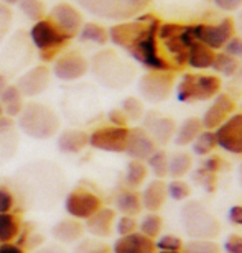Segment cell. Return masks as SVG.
I'll return each instance as SVG.
<instances>
[{
	"mask_svg": "<svg viewBox=\"0 0 242 253\" xmlns=\"http://www.w3.org/2000/svg\"><path fill=\"white\" fill-rule=\"evenodd\" d=\"M161 20L153 13H140L135 18L114 23L109 30V42L124 51L134 61L148 71L176 73L165 58L158 42V27Z\"/></svg>",
	"mask_w": 242,
	"mask_h": 253,
	"instance_id": "1",
	"label": "cell"
},
{
	"mask_svg": "<svg viewBox=\"0 0 242 253\" xmlns=\"http://www.w3.org/2000/svg\"><path fill=\"white\" fill-rule=\"evenodd\" d=\"M158 42L165 58L178 73L186 68L190 44L194 42L193 25H181L175 22H161L158 27Z\"/></svg>",
	"mask_w": 242,
	"mask_h": 253,
	"instance_id": "2",
	"label": "cell"
},
{
	"mask_svg": "<svg viewBox=\"0 0 242 253\" xmlns=\"http://www.w3.org/2000/svg\"><path fill=\"white\" fill-rule=\"evenodd\" d=\"M18 126L33 140H49L59 131V117L47 104L27 102L18 115Z\"/></svg>",
	"mask_w": 242,
	"mask_h": 253,
	"instance_id": "3",
	"label": "cell"
},
{
	"mask_svg": "<svg viewBox=\"0 0 242 253\" xmlns=\"http://www.w3.org/2000/svg\"><path fill=\"white\" fill-rule=\"evenodd\" d=\"M183 230L191 239L214 240L221 234V222L201 201L188 199L180 209Z\"/></svg>",
	"mask_w": 242,
	"mask_h": 253,
	"instance_id": "4",
	"label": "cell"
},
{
	"mask_svg": "<svg viewBox=\"0 0 242 253\" xmlns=\"http://www.w3.org/2000/svg\"><path fill=\"white\" fill-rule=\"evenodd\" d=\"M89 69L100 84L109 89H122L134 79L135 71L129 63L117 56L114 49H102L89 63Z\"/></svg>",
	"mask_w": 242,
	"mask_h": 253,
	"instance_id": "5",
	"label": "cell"
},
{
	"mask_svg": "<svg viewBox=\"0 0 242 253\" xmlns=\"http://www.w3.org/2000/svg\"><path fill=\"white\" fill-rule=\"evenodd\" d=\"M30 38L33 46L38 49V56L43 63H53L73 40L48 17L33 23Z\"/></svg>",
	"mask_w": 242,
	"mask_h": 253,
	"instance_id": "6",
	"label": "cell"
},
{
	"mask_svg": "<svg viewBox=\"0 0 242 253\" xmlns=\"http://www.w3.org/2000/svg\"><path fill=\"white\" fill-rule=\"evenodd\" d=\"M84 12L109 22H125L144 13L153 0H74Z\"/></svg>",
	"mask_w": 242,
	"mask_h": 253,
	"instance_id": "7",
	"label": "cell"
},
{
	"mask_svg": "<svg viewBox=\"0 0 242 253\" xmlns=\"http://www.w3.org/2000/svg\"><path fill=\"white\" fill-rule=\"evenodd\" d=\"M223 89L219 76L208 73H185L175 84L176 99L183 104L204 102L214 99Z\"/></svg>",
	"mask_w": 242,
	"mask_h": 253,
	"instance_id": "8",
	"label": "cell"
},
{
	"mask_svg": "<svg viewBox=\"0 0 242 253\" xmlns=\"http://www.w3.org/2000/svg\"><path fill=\"white\" fill-rule=\"evenodd\" d=\"M104 206V201L97 192L86 188V186H76L68 192L64 197V211L69 217L78 220H86L96 214Z\"/></svg>",
	"mask_w": 242,
	"mask_h": 253,
	"instance_id": "9",
	"label": "cell"
},
{
	"mask_svg": "<svg viewBox=\"0 0 242 253\" xmlns=\"http://www.w3.org/2000/svg\"><path fill=\"white\" fill-rule=\"evenodd\" d=\"M175 84L176 79L173 73L148 71L139 79V94L150 104H161L171 95Z\"/></svg>",
	"mask_w": 242,
	"mask_h": 253,
	"instance_id": "10",
	"label": "cell"
},
{
	"mask_svg": "<svg viewBox=\"0 0 242 253\" xmlns=\"http://www.w3.org/2000/svg\"><path fill=\"white\" fill-rule=\"evenodd\" d=\"M193 30L196 42L206 44L213 51H221L228 40L238 32L236 20L233 17L221 18L218 23H196L193 25Z\"/></svg>",
	"mask_w": 242,
	"mask_h": 253,
	"instance_id": "11",
	"label": "cell"
},
{
	"mask_svg": "<svg viewBox=\"0 0 242 253\" xmlns=\"http://www.w3.org/2000/svg\"><path fill=\"white\" fill-rule=\"evenodd\" d=\"M129 138V126L104 125L89 133V146L107 153H124Z\"/></svg>",
	"mask_w": 242,
	"mask_h": 253,
	"instance_id": "12",
	"label": "cell"
},
{
	"mask_svg": "<svg viewBox=\"0 0 242 253\" xmlns=\"http://www.w3.org/2000/svg\"><path fill=\"white\" fill-rule=\"evenodd\" d=\"M214 131L216 145L226 153L242 156V112H234Z\"/></svg>",
	"mask_w": 242,
	"mask_h": 253,
	"instance_id": "13",
	"label": "cell"
},
{
	"mask_svg": "<svg viewBox=\"0 0 242 253\" xmlns=\"http://www.w3.org/2000/svg\"><path fill=\"white\" fill-rule=\"evenodd\" d=\"M51 73L54 78L64 83L76 81L89 73V61L79 51H63L53 61Z\"/></svg>",
	"mask_w": 242,
	"mask_h": 253,
	"instance_id": "14",
	"label": "cell"
},
{
	"mask_svg": "<svg viewBox=\"0 0 242 253\" xmlns=\"http://www.w3.org/2000/svg\"><path fill=\"white\" fill-rule=\"evenodd\" d=\"M238 109V102L231 94L221 92L216 95L214 99H211L209 107L204 110L203 117H201V124H203L204 130H216L218 126L226 122L231 115Z\"/></svg>",
	"mask_w": 242,
	"mask_h": 253,
	"instance_id": "15",
	"label": "cell"
},
{
	"mask_svg": "<svg viewBox=\"0 0 242 253\" xmlns=\"http://www.w3.org/2000/svg\"><path fill=\"white\" fill-rule=\"evenodd\" d=\"M47 17L51 20V22L56 23L58 27L71 38L78 37L79 30L84 23L83 13L79 12L78 7H74L73 3H68V2H58L56 5H53Z\"/></svg>",
	"mask_w": 242,
	"mask_h": 253,
	"instance_id": "16",
	"label": "cell"
},
{
	"mask_svg": "<svg viewBox=\"0 0 242 253\" xmlns=\"http://www.w3.org/2000/svg\"><path fill=\"white\" fill-rule=\"evenodd\" d=\"M49 81H51V71L47 66H35L28 69L27 73L20 76L18 83L15 84L23 94V97H37L48 89Z\"/></svg>",
	"mask_w": 242,
	"mask_h": 253,
	"instance_id": "17",
	"label": "cell"
},
{
	"mask_svg": "<svg viewBox=\"0 0 242 253\" xmlns=\"http://www.w3.org/2000/svg\"><path fill=\"white\" fill-rule=\"evenodd\" d=\"M160 146L155 143V140L150 136V133L144 126H134L129 128V138L125 151L130 156V160H139V161H147L150 155Z\"/></svg>",
	"mask_w": 242,
	"mask_h": 253,
	"instance_id": "18",
	"label": "cell"
},
{
	"mask_svg": "<svg viewBox=\"0 0 242 253\" xmlns=\"http://www.w3.org/2000/svg\"><path fill=\"white\" fill-rule=\"evenodd\" d=\"M176 125L178 124L175 122V119L160 115L158 112H147L144 115V128L148 131L158 146L170 143L173 140Z\"/></svg>",
	"mask_w": 242,
	"mask_h": 253,
	"instance_id": "19",
	"label": "cell"
},
{
	"mask_svg": "<svg viewBox=\"0 0 242 253\" xmlns=\"http://www.w3.org/2000/svg\"><path fill=\"white\" fill-rule=\"evenodd\" d=\"M115 219H117V212L112 207H100V209L86 219L84 229L89 232L96 239H107L112 235Z\"/></svg>",
	"mask_w": 242,
	"mask_h": 253,
	"instance_id": "20",
	"label": "cell"
},
{
	"mask_svg": "<svg viewBox=\"0 0 242 253\" xmlns=\"http://www.w3.org/2000/svg\"><path fill=\"white\" fill-rule=\"evenodd\" d=\"M112 253H157L155 240L148 239L140 232L122 235L114 242Z\"/></svg>",
	"mask_w": 242,
	"mask_h": 253,
	"instance_id": "21",
	"label": "cell"
},
{
	"mask_svg": "<svg viewBox=\"0 0 242 253\" xmlns=\"http://www.w3.org/2000/svg\"><path fill=\"white\" fill-rule=\"evenodd\" d=\"M140 199H142V207L147 212H160L161 207L165 206L168 199V192H166V183L163 179H152L145 184V188L140 192Z\"/></svg>",
	"mask_w": 242,
	"mask_h": 253,
	"instance_id": "22",
	"label": "cell"
},
{
	"mask_svg": "<svg viewBox=\"0 0 242 253\" xmlns=\"http://www.w3.org/2000/svg\"><path fill=\"white\" fill-rule=\"evenodd\" d=\"M89 146V133L78 128H64L58 135V150L63 155H78Z\"/></svg>",
	"mask_w": 242,
	"mask_h": 253,
	"instance_id": "23",
	"label": "cell"
},
{
	"mask_svg": "<svg viewBox=\"0 0 242 253\" xmlns=\"http://www.w3.org/2000/svg\"><path fill=\"white\" fill-rule=\"evenodd\" d=\"M115 212H120L122 215H139L144 211L140 192L137 189H130L127 186H122L114 197Z\"/></svg>",
	"mask_w": 242,
	"mask_h": 253,
	"instance_id": "24",
	"label": "cell"
},
{
	"mask_svg": "<svg viewBox=\"0 0 242 253\" xmlns=\"http://www.w3.org/2000/svg\"><path fill=\"white\" fill-rule=\"evenodd\" d=\"M216 56V51L208 48L206 44L194 42L190 44L188 48V56H186V66L193 71H208L211 69Z\"/></svg>",
	"mask_w": 242,
	"mask_h": 253,
	"instance_id": "25",
	"label": "cell"
},
{
	"mask_svg": "<svg viewBox=\"0 0 242 253\" xmlns=\"http://www.w3.org/2000/svg\"><path fill=\"white\" fill-rule=\"evenodd\" d=\"M84 225L78 219H63L53 225L51 235L59 244H74L79 242L84 235Z\"/></svg>",
	"mask_w": 242,
	"mask_h": 253,
	"instance_id": "26",
	"label": "cell"
},
{
	"mask_svg": "<svg viewBox=\"0 0 242 253\" xmlns=\"http://www.w3.org/2000/svg\"><path fill=\"white\" fill-rule=\"evenodd\" d=\"M203 130L204 128H203V124H201L199 117L185 119L180 125H176V131L173 136L175 145L176 146H190Z\"/></svg>",
	"mask_w": 242,
	"mask_h": 253,
	"instance_id": "27",
	"label": "cell"
},
{
	"mask_svg": "<svg viewBox=\"0 0 242 253\" xmlns=\"http://www.w3.org/2000/svg\"><path fill=\"white\" fill-rule=\"evenodd\" d=\"M0 105H2L3 115H7L10 119H15L22 112L25 105V97L17 85L8 84L2 92V95H0Z\"/></svg>",
	"mask_w": 242,
	"mask_h": 253,
	"instance_id": "28",
	"label": "cell"
},
{
	"mask_svg": "<svg viewBox=\"0 0 242 253\" xmlns=\"http://www.w3.org/2000/svg\"><path fill=\"white\" fill-rule=\"evenodd\" d=\"M22 225L23 220L20 214H13V212L0 214V244H12L17 240Z\"/></svg>",
	"mask_w": 242,
	"mask_h": 253,
	"instance_id": "29",
	"label": "cell"
},
{
	"mask_svg": "<svg viewBox=\"0 0 242 253\" xmlns=\"http://www.w3.org/2000/svg\"><path fill=\"white\" fill-rule=\"evenodd\" d=\"M76 38L81 43H93L97 46H104L109 42V30L97 22H84Z\"/></svg>",
	"mask_w": 242,
	"mask_h": 253,
	"instance_id": "30",
	"label": "cell"
},
{
	"mask_svg": "<svg viewBox=\"0 0 242 253\" xmlns=\"http://www.w3.org/2000/svg\"><path fill=\"white\" fill-rule=\"evenodd\" d=\"M191 169H193V155L190 151H175L170 156L168 176L171 179H183Z\"/></svg>",
	"mask_w": 242,
	"mask_h": 253,
	"instance_id": "31",
	"label": "cell"
},
{
	"mask_svg": "<svg viewBox=\"0 0 242 253\" xmlns=\"http://www.w3.org/2000/svg\"><path fill=\"white\" fill-rule=\"evenodd\" d=\"M147 176H148V168L145 165V161L130 160L124 173V186H127L130 189H139L140 186L145 184Z\"/></svg>",
	"mask_w": 242,
	"mask_h": 253,
	"instance_id": "32",
	"label": "cell"
},
{
	"mask_svg": "<svg viewBox=\"0 0 242 253\" xmlns=\"http://www.w3.org/2000/svg\"><path fill=\"white\" fill-rule=\"evenodd\" d=\"M211 69L214 71L216 76H224V78H231L239 71V59L231 56V54L224 53V51H216L214 61Z\"/></svg>",
	"mask_w": 242,
	"mask_h": 253,
	"instance_id": "33",
	"label": "cell"
},
{
	"mask_svg": "<svg viewBox=\"0 0 242 253\" xmlns=\"http://www.w3.org/2000/svg\"><path fill=\"white\" fill-rule=\"evenodd\" d=\"M139 232L152 240H157L163 232V219L158 212H147L139 220Z\"/></svg>",
	"mask_w": 242,
	"mask_h": 253,
	"instance_id": "34",
	"label": "cell"
},
{
	"mask_svg": "<svg viewBox=\"0 0 242 253\" xmlns=\"http://www.w3.org/2000/svg\"><path fill=\"white\" fill-rule=\"evenodd\" d=\"M168 163H170V155L163 148H157L150 155V158L145 161L148 171L157 179H165L168 176Z\"/></svg>",
	"mask_w": 242,
	"mask_h": 253,
	"instance_id": "35",
	"label": "cell"
},
{
	"mask_svg": "<svg viewBox=\"0 0 242 253\" xmlns=\"http://www.w3.org/2000/svg\"><path fill=\"white\" fill-rule=\"evenodd\" d=\"M191 146V153L194 156H201V158H206V156L213 155V151L218 148L216 145V138H214V131L213 130H203L201 133L196 136Z\"/></svg>",
	"mask_w": 242,
	"mask_h": 253,
	"instance_id": "36",
	"label": "cell"
},
{
	"mask_svg": "<svg viewBox=\"0 0 242 253\" xmlns=\"http://www.w3.org/2000/svg\"><path fill=\"white\" fill-rule=\"evenodd\" d=\"M18 8L23 13V17L32 22H40L47 17V5L43 0H20Z\"/></svg>",
	"mask_w": 242,
	"mask_h": 253,
	"instance_id": "37",
	"label": "cell"
},
{
	"mask_svg": "<svg viewBox=\"0 0 242 253\" xmlns=\"http://www.w3.org/2000/svg\"><path fill=\"white\" fill-rule=\"evenodd\" d=\"M181 253H223V249L216 240L191 239L183 245Z\"/></svg>",
	"mask_w": 242,
	"mask_h": 253,
	"instance_id": "38",
	"label": "cell"
},
{
	"mask_svg": "<svg viewBox=\"0 0 242 253\" xmlns=\"http://www.w3.org/2000/svg\"><path fill=\"white\" fill-rule=\"evenodd\" d=\"M120 110L124 112V115L127 117L129 122H139V120H142L145 115L144 102L139 97H134V95H129V97H125L122 100Z\"/></svg>",
	"mask_w": 242,
	"mask_h": 253,
	"instance_id": "39",
	"label": "cell"
},
{
	"mask_svg": "<svg viewBox=\"0 0 242 253\" xmlns=\"http://www.w3.org/2000/svg\"><path fill=\"white\" fill-rule=\"evenodd\" d=\"M166 192L170 199L185 202L191 197V186L185 179H171L170 183H166Z\"/></svg>",
	"mask_w": 242,
	"mask_h": 253,
	"instance_id": "40",
	"label": "cell"
},
{
	"mask_svg": "<svg viewBox=\"0 0 242 253\" xmlns=\"http://www.w3.org/2000/svg\"><path fill=\"white\" fill-rule=\"evenodd\" d=\"M183 245H185L183 239L175 234H161L155 240L157 252H181L183 250Z\"/></svg>",
	"mask_w": 242,
	"mask_h": 253,
	"instance_id": "41",
	"label": "cell"
},
{
	"mask_svg": "<svg viewBox=\"0 0 242 253\" xmlns=\"http://www.w3.org/2000/svg\"><path fill=\"white\" fill-rule=\"evenodd\" d=\"M114 229L119 237L134 234V232H139V220L135 219V215H120L119 219H115Z\"/></svg>",
	"mask_w": 242,
	"mask_h": 253,
	"instance_id": "42",
	"label": "cell"
},
{
	"mask_svg": "<svg viewBox=\"0 0 242 253\" xmlns=\"http://www.w3.org/2000/svg\"><path fill=\"white\" fill-rule=\"evenodd\" d=\"M12 22H13L12 8H10L8 5L0 2V44H2V42L7 38V35L10 33Z\"/></svg>",
	"mask_w": 242,
	"mask_h": 253,
	"instance_id": "43",
	"label": "cell"
},
{
	"mask_svg": "<svg viewBox=\"0 0 242 253\" xmlns=\"http://www.w3.org/2000/svg\"><path fill=\"white\" fill-rule=\"evenodd\" d=\"M224 161L221 156L218 155H209V156H206L204 161L201 163L199 168L204 171V173H209V174H214V176H218L221 171L224 169Z\"/></svg>",
	"mask_w": 242,
	"mask_h": 253,
	"instance_id": "44",
	"label": "cell"
},
{
	"mask_svg": "<svg viewBox=\"0 0 242 253\" xmlns=\"http://www.w3.org/2000/svg\"><path fill=\"white\" fill-rule=\"evenodd\" d=\"M193 174H194L196 183L203 186V188L208 191V192H211V194H213V192L216 191V188H218V179H216L218 176L209 174V173H204V171L201 169V168L196 169Z\"/></svg>",
	"mask_w": 242,
	"mask_h": 253,
	"instance_id": "45",
	"label": "cell"
},
{
	"mask_svg": "<svg viewBox=\"0 0 242 253\" xmlns=\"http://www.w3.org/2000/svg\"><path fill=\"white\" fill-rule=\"evenodd\" d=\"M15 207V196L13 191L8 186L0 184V214L12 212Z\"/></svg>",
	"mask_w": 242,
	"mask_h": 253,
	"instance_id": "46",
	"label": "cell"
},
{
	"mask_svg": "<svg viewBox=\"0 0 242 253\" xmlns=\"http://www.w3.org/2000/svg\"><path fill=\"white\" fill-rule=\"evenodd\" d=\"M107 247L97 240H81L74 249V253H105Z\"/></svg>",
	"mask_w": 242,
	"mask_h": 253,
	"instance_id": "47",
	"label": "cell"
},
{
	"mask_svg": "<svg viewBox=\"0 0 242 253\" xmlns=\"http://www.w3.org/2000/svg\"><path fill=\"white\" fill-rule=\"evenodd\" d=\"M221 249H223L224 253H242V235L241 234H229L226 237V240Z\"/></svg>",
	"mask_w": 242,
	"mask_h": 253,
	"instance_id": "48",
	"label": "cell"
},
{
	"mask_svg": "<svg viewBox=\"0 0 242 253\" xmlns=\"http://www.w3.org/2000/svg\"><path fill=\"white\" fill-rule=\"evenodd\" d=\"M221 51L228 53V54H231V56H234V58H238V59L242 58V37H239V35H234V37H231Z\"/></svg>",
	"mask_w": 242,
	"mask_h": 253,
	"instance_id": "49",
	"label": "cell"
},
{
	"mask_svg": "<svg viewBox=\"0 0 242 253\" xmlns=\"http://www.w3.org/2000/svg\"><path fill=\"white\" fill-rule=\"evenodd\" d=\"M213 2L223 12H239V10H242V0H213Z\"/></svg>",
	"mask_w": 242,
	"mask_h": 253,
	"instance_id": "50",
	"label": "cell"
},
{
	"mask_svg": "<svg viewBox=\"0 0 242 253\" xmlns=\"http://www.w3.org/2000/svg\"><path fill=\"white\" fill-rule=\"evenodd\" d=\"M107 119H109V124L110 125H115V126H127V124H129L127 117L124 115V112L120 110V107L119 109L109 110Z\"/></svg>",
	"mask_w": 242,
	"mask_h": 253,
	"instance_id": "51",
	"label": "cell"
},
{
	"mask_svg": "<svg viewBox=\"0 0 242 253\" xmlns=\"http://www.w3.org/2000/svg\"><path fill=\"white\" fill-rule=\"evenodd\" d=\"M228 219L231 224L242 227V206L241 204L231 206V209L228 211Z\"/></svg>",
	"mask_w": 242,
	"mask_h": 253,
	"instance_id": "52",
	"label": "cell"
},
{
	"mask_svg": "<svg viewBox=\"0 0 242 253\" xmlns=\"http://www.w3.org/2000/svg\"><path fill=\"white\" fill-rule=\"evenodd\" d=\"M12 128H13V120L7 117V115H2L0 117V136L7 135L8 131H12Z\"/></svg>",
	"mask_w": 242,
	"mask_h": 253,
	"instance_id": "53",
	"label": "cell"
},
{
	"mask_svg": "<svg viewBox=\"0 0 242 253\" xmlns=\"http://www.w3.org/2000/svg\"><path fill=\"white\" fill-rule=\"evenodd\" d=\"M33 253H66V250L63 249L61 245H45V247H38L37 250H33Z\"/></svg>",
	"mask_w": 242,
	"mask_h": 253,
	"instance_id": "54",
	"label": "cell"
},
{
	"mask_svg": "<svg viewBox=\"0 0 242 253\" xmlns=\"http://www.w3.org/2000/svg\"><path fill=\"white\" fill-rule=\"evenodd\" d=\"M0 253H27V252L20 245L15 244V242H12V244H0Z\"/></svg>",
	"mask_w": 242,
	"mask_h": 253,
	"instance_id": "55",
	"label": "cell"
},
{
	"mask_svg": "<svg viewBox=\"0 0 242 253\" xmlns=\"http://www.w3.org/2000/svg\"><path fill=\"white\" fill-rule=\"evenodd\" d=\"M7 85H8L7 78H5V74L0 73V95H2V92L5 90V87H7Z\"/></svg>",
	"mask_w": 242,
	"mask_h": 253,
	"instance_id": "56",
	"label": "cell"
},
{
	"mask_svg": "<svg viewBox=\"0 0 242 253\" xmlns=\"http://www.w3.org/2000/svg\"><path fill=\"white\" fill-rule=\"evenodd\" d=\"M0 2L5 3V5H8V7H10V5H18L20 0H0Z\"/></svg>",
	"mask_w": 242,
	"mask_h": 253,
	"instance_id": "57",
	"label": "cell"
},
{
	"mask_svg": "<svg viewBox=\"0 0 242 253\" xmlns=\"http://www.w3.org/2000/svg\"><path fill=\"white\" fill-rule=\"evenodd\" d=\"M236 28H239V32L242 33V12H241V17L236 20Z\"/></svg>",
	"mask_w": 242,
	"mask_h": 253,
	"instance_id": "58",
	"label": "cell"
},
{
	"mask_svg": "<svg viewBox=\"0 0 242 253\" xmlns=\"http://www.w3.org/2000/svg\"><path fill=\"white\" fill-rule=\"evenodd\" d=\"M239 183H241V186H242V163H241V166H239Z\"/></svg>",
	"mask_w": 242,
	"mask_h": 253,
	"instance_id": "59",
	"label": "cell"
},
{
	"mask_svg": "<svg viewBox=\"0 0 242 253\" xmlns=\"http://www.w3.org/2000/svg\"><path fill=\"white\" fill-rule=\"evenodd\" d=\"M157 253H181V252H157Z\"/></svg>",
	"mask_w": 242,
	"mask_h": 253,
	"instance_id": "60",
	"label": "cell"
},
{
	"mask_svg": "<svg viewBox=\"0 0 242 253\" xmlns=\"http://www.w3.org/2000/svg\"><path fill=\"white\" fill-rule=\"evenodd\" d=\"M3 115V110H2V105H0V117Z\"/></svg>",
	"mask_w": 242,
	"mask_h": 253,
	"instance_id": "61",
	"label": "cell"
},
{
	"mask_svg": "<svg viewBox=\"0 0 242 253\" xmlns=\"http://www.w3.org/2000/svg\"><path fill=\"white\" fill-rule=\"evenodd\" d=\"M105 253H109V252H105Z\"/></svg>",
	"mask_w": 242,
	"mask_h": 253,
	"instance_id": "62",
	"label": "cell"
}]
</instances>
